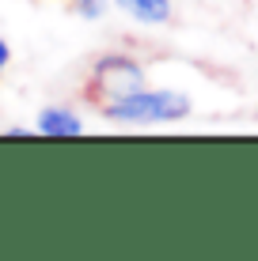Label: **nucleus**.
<instances>
[{"label":"nucleus","instance_id":"nucleus-4","mask_svg":"<svg viewBox=\"0 0 258 261\" xmlns=\"http://www.w3.org/2000/svg\"><path fill=\"white\" fill-rule=\"evenodd\" d=\"M129 19L145 23V27H167L175 15V4L171 0H114Z\"/></svg>","mask_w":258,"mask_h":261},{"label":"nucleus","instance_id":"nucleus-2","mask_svg":"<svg viewBox=\"0 0 258 261\" xmlns=\"http://www.w3.org/2000/svg\"><path fill=\"white\" fill-rule=\"evenodd\" d=\"M140 87H148V72L137 57H129V53H103L91 65V72H87L84 98L95 110H103L106 102L126 98L133 91H140Z\"/></svg>","mask_w":258,"mask_h":261},{"label":"nucleus","instance_id":"nucleus-1","mask_svg":"<svg viewBox=\"0 0 258 261\" xmlns=\"http://www.w3.org/2000/svg\"><path fill=\"white\" fill-rule=\"evenodd\" d=\"M194 102L190 95L182 91H152V87H140L126 98H114V102L103 106V118L106 121H118V125H171L190 118Z\"/></svg>","mask_w":258,"mask_h":261},{"label":"nucleus","instance_id":"nucleus-3","mask_svg":"<svg viewBox=\"0 0 258 261\" xmlns=\"http://www.w3.org/2000/svg\"><path fill=\"white\" fill-rule=\"evenodd\" d=\"M34 133H42V137H80L84 133V121H80L76 110H68V106H46V110L38 114V121H34Z\"/></svg>","mask_w":258,"mask_h":261},{"label":"nucleus","instance_id":"nucleus-5","mask_svg":"<svg viewBox=\"0 0 258 261\" xmlns=\"http://www.w3.org/2000/svg\"><path fill=\"white\" fill-rule=\"evenodd\" d=\"M106 8H110V0H73V12L80 15V19H87V23L103 19Z\"/></svg>","mask_w":258,"mask_h":261},{"label":"nucleus","instance_id":"nucleus-7","mask_svg":"<svg viewBox=\"0 0 258 261\" xmlns=\"http://www.w3.org/2000/svg\"><path fill=\"white\" fill-rule=\"evenodd\" d=\"M57 4H73V0H57Z\"/></svg>","mask_w":258,"mask_h":261},{"label":"nucleus","instance_id":"nucleus-6","mask_svg":"<svg viewBox=\"0 0 258 261\" xmlns=\"http://www.w3.org/2000/svg\"><path fill=\"white\" fill-rule=\"evenodd\" d=\"M8 61H12V46H8L4 38H0V76H4V68H8Z\"/></svg>","mask_w":258,"mask_h":261}]
</instances>
